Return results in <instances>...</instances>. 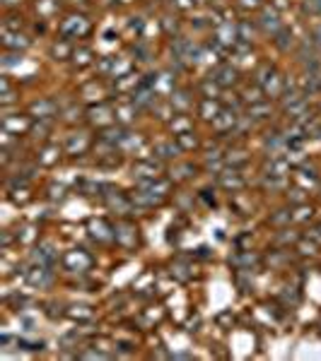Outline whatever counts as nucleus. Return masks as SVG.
Masks as SVG:
<instances>
[{"label": "nucleus", "instance_id": "nucleus-1", "mask_svg": "<svg viewBox=\"0 0 321 361\" xmlns=\"http://www.w3.org/2000/svg\"><path fill=\"white\" fill-rule=\"evenodd\" d=\"M317 36H321V27H319V29H317ZM319 41H321V39H319Z\"/></svg>", "mask_w": 321, "mask_h": 361}, {"label": "nucleus", "instance_id": "nucleus-2", "mask_svg": "<svg viewBox=\"0 0 321 361\" xmlns=\"http://www.w3.org/2000/svg\"><path fill=\"white\" fill-rule=\"evenodd\" d=\"M319 5H321V0H319Z\"/></svg>", "mask_w": 321, "mask_h": 361}]
</instances>
